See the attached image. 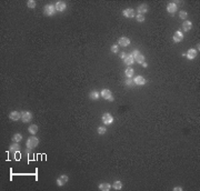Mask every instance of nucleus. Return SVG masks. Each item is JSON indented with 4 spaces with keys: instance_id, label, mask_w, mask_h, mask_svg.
<instances>
[{
    "instance_id": "nucleus-2",
    "label": "nucleus",
    "mask_w": 200,
    "mask_h": 191,
    "mask_svg": "<svg viewBox=\"0 0 200 191\" xmlns=\"http://www.w3.org/2000/svg\"><path fill=\"white\" fill-rule=\"evenodd\" d=\"M56 12V6H52V4H48V6L44 7V13L46 16H52Z\"/></svg>"
},
{
    "instance_id": "nucleus-21",
    "label": "nucleus",
    "mask_w": 200,
    "mask_h": 191,
    "mask_svg": "<svg viewBox=\"0 0 200 191\" xmlns=\"http://www.w3.org/2000/svg\"><path fill=\"white\" fill-rule=\"evenodd\" d=\"M134 60H136V62H138V63H140V64H142L143 62H145V56L143 54H141V53H139L136 58H134Z\"/></svg>"
},
{
    "instance_id": "nucleus-30",
    "label": "nucleus",
    "mask_w": 200,
    "mask_h": 191,
    "mask_svg": "<svg viewBox=\"0 0 200 191\" xmlns=\"http://www.w3.org/2000/svg\"><path fill=\"white\" fill-rule=\"evenodd\" d=\"M136 18H137V20H138L139 22H143V21H145V19H146L145 16H142V15H137Z\"/></svg>"
},
{
    "instance_id": "nucleus-33",
    "label": "nucleus",
    "mask_w": 200,
    "mask_h": 191,
    "mask_svg": "<svg viewBox=\"0 0 200 191\" xmlns=\"http://www.w3.org/2000/svg\"><path fill=\"white\" fill-rule=\"evenodd\" d=\"M127 56H128L127 53H125V52H121V53H120V58H121V59H123V60H125L126 58H127Z\"/></svg>"
},
{
    "instance_id": "nucleus-1",
    "label": "nucleus",
    "mask_w": 200,
    "mask_h": 191,
    "mask_svg": "<svg viewBox=\"0 0 200 191\" xmlns=\"http://www.w3.org/2000/svg\"><path fill=\"white\" fill-rule=\"evenodd\" d=\"M38 143H39V139L32 136L30 138H28V140L26 142V146H27L28 149H34V148H36L37 146H38Z\"/></svg>"
},
{
    "instance_id": "nucleus-35",
    "label": "nucleus",
    "mask_w": 200,
    "mask_h": 191,
    "mask_svg": "<svg viewBox=\"0 0 200 191\" xmlns=\"http://www.w3.org/2000/svg\"><path fill=\"white\" fill-rule=\"evenodd\" d=\"M142 67H143V68H147V67H148V63H147V62H143V63H142Z\"/></svg>"
},
{
    "instance_id": "nucleus-17",
    "label": "nucleus",
    "mask_w": 200,
    "mask_h": 191,
    "mask_svg": "<svg viewBox=\"0 0 200 191\" xmlns=\"http://www.w3.org/2000/svg\"><path fill=\"white\" fill-rule=\"evenodd\" d=\"M38 129L39 128H38V125H37V124H30L29 128H28V131H29L32 136H35V134L38 132Z\"/></svg>"
},
{
    "instance_id": "nucleus-8",
    "label": "nucleus",
    "mask_w": 200,
    "mask_h": 191,
    "mask_svg": "<svg viewBox=\"0 0 200 191\" xmlns=\"http://www.w3.org/2000/svg\"><path fill=\"white\" fill-rule=\"evenodd\" d=\"M133 81H134V85H138V86H145L147 83V80L142 76H137L133 79Z\"/></svg>"
},
{
    "instance_id": "nucleus-26",
    "label": "nucleus",
    "mask_w": 200,
    "mask_h": 191,
    "mask_svg": "<svg viewBox=\"0 0 200 191\" xmlns=\"http://www.w3.org/2000/svg\"><path fill=\"white\" fill-rule=\"evenodd\" d=\"M126 85H127L128 87H132L134 85V81H133V79L132 78H128L127 80H126Z\"/></svg>"
},
{
    "instance_id": "nucleus-23",
    "label": "nucleus",
    "mask_w": 200,
    "mask_h": 191,
    "mask_svg": "<svg viewBox=\"0 0 200 191\" xmlns=\"http://www.w3.org/2000/svg\"><path fill=\"white\" fill-rule=\"evenodd\" d=\"M112 188L115 189V190H120V189H121L122 188V182H121V181H115V182H113V184H112Z\"/></svg>"
},
{
    "instance_id": "nucleus-22",
    "label": "nucleus",
    "mask_w": 200,
    "mask_h": 191,
    "mask_svg": "<svg viewBox=\"0 0 200 191\" xmlns=\"http://www.w3.org/2000/svg\"><path fill=\"white\" fill-rule=\"evenodd\" d=\"M89 97H90V99H91V100H97V99H99L100 94H99L98 91H91Z\"/></svg>"
},
{
    "instance_id": "nucleus-29",
    "label": "nucleus",
    "mask_w": 200,
    "mask_h": 191,
    "mask_svg": "<svg viewBox=\"0 0 200 191\" xmlns=\"http://www.w3.org/2000/svg\"><path fill=\"white\" fill-rule=\"evenodd\" d=\"M187 16H188V13L186 12V11H183V10L179 12V17L181 18V19H186V18H187Z\"/></svg>"
},
{
    "instance_id": "nucleus-12",
    "label": "nucleus",
    "mask_w": 200,
    "mask_h": 191,
    "mask_svg": "<svg viewBox=\"0 0 200 191\" xmlns=\"http://www.w3.org/2000/svg\"><path fill=\"white\" fill-rule=\"evenodd\" d=\"M137 11H138V15H142V16H145V13H147L148 11V6L147 4H140L138 8H137Z\"/></svg>"
},
{
    "instance_id": "nucleus-24",
    "label": "nucleus",
    "mask_w": 200,
    "mask_h": 191,
    "mask_svg": "<svg viewBox=\"0 0 200 191\" xmlns=\"http://www.w3.org/2000/svg\"><path fill=\"white\" fill-rule=\"evenodd\" d=\"M10 149H11V151H13V152H17V151H19L20 146H19V144H18V142H15V143H12L11 146H10Z\"/></svg>"
},
{
    "instance_id": "nucleus-28",
    "label": "nucleus",
    "mask_w": 200,
    "mask_h": 191,
    "mask_svg": "<svg viewBox=\"0 0 200 191\" xmlns=\"http://www.w3.org/2000/svg\"><path fill=\"white\" fill-rule=\"evenodd\" d=\"M27 4H28V7L32 9V8L36 7V1H35V0H29V1L27 2Z\"/></svg>"
},
{
    "instance_id": "nucleus-20",
    "label": "nucleus",
    "mask_w": 200,
    "mask_h": 191,
    "mask_svg": "<svg viewBox=\"0 0 200 191\" xmlns=\"http://www.w3.org/2000/svg\"><path fill=\"white\" fill-rule=\"evenodd\" d=\"M99 189L101 191H109L111 189V185L109 183H100L99 184Z\"/></svg>"
},
{
    "instance_id": "nucleus-4",
    "label": "nucleus",
    "mask_w": 200,
    "mask_h": 191,
    "mask_svg": "<svg viewBox=\"0 0 200 191\" xmlns=\"http://www.w3.org/2000/svg\"><path fill=\"white\" fill-rule=\"evenodd\" d=\"M31 119H32V113L30 111H24V112H21L22 122H29V121H31Z\"/></svg>"
},
{
    "instance_id": "nucleus-25",
    "label": "nucleus",
    "mask_w": 200,
    "mask_h": 191,
    "mask_svg": "<svg viewBox=\"0 0 200 191\" xmlns=\"http://www.w3.org/2000/svg\"><path fill=\"white\" fill-rule=\"evenodd\" d=\"M12 140L15 141V142H20L21 140H22V136L20 133H16L15 136H13V138H12Z\"/></svg>"
},
{
    "instance_id": "nucleus-11",
    "label": "nucleus",
    "mask_w": 200,
    "mask_h": 191,
    "mask_svg": "<svg viewBox=\"0 0 200 191\" xmlns=\"http://www.w3.org/2000/svg\"><path fill=\"white\" fill-rule=\"evenodd\" d=\"M118 45L121 46V47H127V46L130 45V40H129V38H127V37H121V38H119V40H118Z\"/></svg>"
},
{
    "instance_id": "nucleus-31",
    "label": "nucleus",
    "mask_w": 200,
    "mask_h": 191,
    "mask_svg": "<svg viewBox=\"0 0 200 191\" xmlns=\"http://www.w3.org/2000/svg\"><path fill=\"white\" fill-rule=\"evenodd\" d=\"M111 51H112L113 53H117L118 52V45H113L112 47H111Z\"/></svg>"
},
{
    "instance_id": "nucleus-13",
    "label": "nucleus",
    "mask_w": 200,
    "mask_h": 191,
    "mask_svg": "<svg viewBox=\"0 0 200 191\" xmlns=\"http://www.w3.org/2000/svg\"><path fill=\"white\" fill-rule=\"evenodd\" d=\"M67 8V4L64 1H58L57 3H56V10L57 11H64V9Z\"/></svg>"
},
{
    "instance_id": "nucleus-27",
    "label": "nucleus",
    "mask_w": 200,
    "mask_h": 191,
    "mask_svg": "<svg viewBox=\"0 0 200 191\" xmlns=\"http://www.w3.org/2000/svg\"><path fill=\"white\" fill-rule=\"evenodd\" d=\"M106 131H107V129L105 127H99L98 129H97V132H98L99 134H105Z\"/></svg>"
},
{
    "instance_id": "nucleus-5",
    "label": "nucleus",
    "mask_w": 200,
    "mask_h": 191,
    "mask_svg": "<svg viewBox=\"0 0 200 191\" xmlns=\"http://www.w3.org/2000/svg\"><path fill=\"white\" fill-rule=\"evenodd\" d=\"M177 4H178V2H177V1H171V2H169L168 6H167V11H168L169 13H175V12L177 11V9H178Z\"/></svg>"
},
{
    "instance_id": "nucleus-18",
    "label": "nucleus",
    "mask_w": 200,
    "mask_h": 191,
    "mask_svg": "<svg viewBox=\"0 0 200 191\" xmlns=\"http://www.w3.org/2000/svg\"><path fill=\"white\" fill-rule=\"evenodd\" d=\"M192 28V22L191 21H185L183 24H182V29H183V31H189L190 29Z\"/></svg>"
},
{
    "instance_id": "nucleus-6",
    "label": "nucleus",
    "mask_w": 200,
    "mask_h": 191,
    "mask_svg": "<svg viewBox=\"0 0 200 191\" xmlns=\"http://www.w3.org/2000/svg\"><path fill=\"white\" fill-rule=\"evenodd\" d=\"M102 122L105 124H111L113 122V117L110 113H105L102 116Z\"/></svg>"
},
{
    "instance_id": "nucleus-10",
    "label": "nucleus",
    "mask_w": 200,
    "mask_h": 191,
    "mask_svg": "<svg viewBox=\"0 0 200 191\" xmlns=\"http://www.w3.org/2000/svg\"><path fill=\"white\" fill-rule=\"evenodd\" d=\"M122 15L126 18H133V17H136V12H134L133 9L129 8V9H125L123 12H122Z\"/></svg>"
},
{
    "instance_id": "nucleus-32",
    "label": "nucleus",
    "mask_w": 200,
    "mask_h": 191,
    "mask_svg": "<svg viewBox=\"0 0 200 191\" xmlns=\"http://www.w3.org/2000/svg\"><path fill=\"white\" fill-rule=\"evenodd\" d=\"M139 53H140V52H139V50H132V53H131V56H132L133 58H136Z\"/></svg>"
},
{
    "instance_id": "nucleus-3",
    "label": "nucleus",
    "mask_w": 200,
    "mask_h": 191,
    "mask_svg": "<svg viewBox=\"0 0 200 191\" xmlns=\"http://www.w3.org/2000/svg\"><path fill=\"white\" fill-rule=\"evenodd\" d=\"M101 97L104 98V99L106 100H110V101H113V97H112V94H111V91L108 90V89H104L101 91Z\"/></svg>"
},
{
    "instance_id": "nucleus-16",
    "label": "nucleus",
    "mask_w": 200,
    "mask_h": 191,
    "mask_svg": "<svg viewBox=\"0 0 200 191\" xmlns=\"http://www.w3.org/2000/svg\"><path fill=\"white\" fill-rule=\"evenodd\" d=\"M123 61H125V63L127 64V66H131V64H133L134 62H136V60H134V58L131 56V53H130V54L127 56V58H126Z\"/></svg>"
},
{
    "instance_id": "nucleus-14",
    "label": "nucleus",
    "mask_w": 200,
    "mask_h": 191,
    "mask_svg": "<svg viewBox=\"0 0 200 191\" xmlns=\"http://www.w3.org/2000/svg\"><path fill=\"white\" fill-rule=\"evenodd\" d=\"M186 57H187L189 60H192L197 57V50L196 49H190L188 50V52L186 53Z\"/></svg>"
},
{
    "instance_id": "nucleus-15",
    "label": "nucleus",
    "mask_w": 200,
    "mask_h": 191,
    "mask_svg": "<svg viewBox=\"0 0 200 191\" xmlns=\"http://www.w3.org/2000/svg\"><path fill=\"white\" fill-rule=\"evenodd\" d=\"M9 118L13 121H17V120L21 119V113L18 112V111H12V112H10V114H9Z\"/></svg>"
},
{
    "instance_id": "nucleus-19",
    "label": "nucleus",
    "mask_w": 200,
    "mask_h": 191,
    "mask_svg": "<svg viewBox=\"0 0 200 191\" xmlns=\"http://www.w3.org/2000/svg\"><path fill=\"white\" fill-rule=\"evenodd\" d=\"M133 73H134V71H133V69L131 67H128L127 69H126V71H125V74H126V77L127 78H132Z\"/></svg>"
},
{
    "instance_id": "nucleus-7",
    "label": "nucleus",
    "mask_w": 200,
    "mask_h": 191,
    "mask_svg": "<svg viewBox=\"0 0 200 191\" xmlns=\"http://www.w3.org/2000/svg\"><path fill=\"white\" fill-rule=\"evenodd\" d=\"M172 40L175 41V42H180V41L183 40V34L181 31H176L174 34V37H172Z\"/></svg>"
},
{
    "instance_id": "nucleus-9",
    "label": "nucleus",
    "mask_w": 200,
    "mask_h": 191,
    "mask_svg": "<svg viewBox=\"0 0 200 191\" xmlns=\"http://www.w3.org/2000/svg\"><path fill=\"white\" fill-rule=\"evenodd\" d=\"M68 176H66V174H61L59 177V178L57 179V184L59 185V187H61V185H63V184H66L67 182H68Z\"/></svg>"
},
{
    "instance_id": "nucleus-34",
    "label": "nucleus",
    "mask_w": 200,
    "mask_h": 191,
    "mask_svg": "<svg viewBox=\"0 0 200 191\" xmlns=\"http://www.w3.org/2000/svg\"><path fill=\"white\" fill-rule=\"evenodd\" d=\"M174 190L175 191H181V190H182V188H181V187H176V188H174Z\"/></svg>"
}]
</instances>
